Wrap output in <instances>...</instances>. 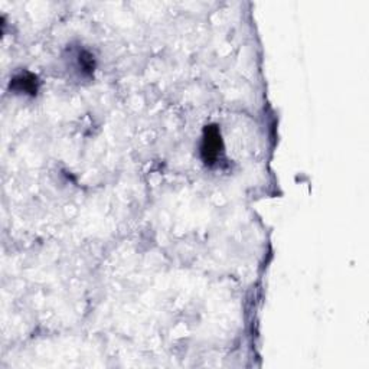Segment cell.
Listing matches in <instances>:
<instances>
[{"instance_id":"1","label":"cell","mask_w":369,"mask_h":369,"mask_svg":"<svg viewBox=\"0 0 369 369\" xmlns=\"http://www.w3.org/2000/svg\"><path fill=\"white\" fill-rule=\"evenodd\" d=\"M224 155V140L217 125L205 128L201 142V157L207 166H215Z\"/></svg>"},{"instance_id":"2","label":"cell","mask_w":369,"mask_h":369,"mask_svg":"<svg viewBox=\"0 0 369 369\" xmlns=\"http://www.w3.org/2000/svg\"><path fill=\"white\" fill-rule=\"evenodd\" d=\"M38 78L31 73H22L11 81V88L18 94L35 95L38 93Z\"/></svg>"}]
</instances>
